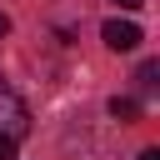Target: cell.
Listing matches in <instances>:
<instances>
[{
  "instance_id": "cell-1",
  "label": "cell",
  "mask_w": 160,
  "mask_h": 160,
  "mask_svg": "<svg viewBox=\"0 0 160 160\" xmlns=\"http://www.w3.org/2000/svg\"><path fill=\"white\" fill-rule=\"evenodd\" d=\"M0 135H10V140H25V135H30V110H25V100L5 85V75H0Z\"/></svg>"
},
{
  "instance_id": "cell-2",
  "label": "cell",
  "mask_w": 160,
  "mask_h": 160,
  "mask_svg": "<svg viewBox=\"0 0 160 160\" xmlns=\"http://www.w3.org/2000/svg\"><path fill=\"white\" fill-rule=\"evenodd\" d=\"M100 35H105V45H110V50H135V45L145 40L135 20H105V25H100Z\"/></svg>"
},
{
  "instance_id": "cell-3",
  "label": "cell",
  "mask_w": 160,
  "mask_h": 160,
  "mask_svg": "<svg viewBox=\"0 0 160 160\" xmlns=\"http://www.w3.org/2000/svg\"><path fill=\"white\" fill-rule=\"evenodd\" d=\"M110 115H115V120H140V100L115 95V100H110Z\"/></svg>"
},
{
  "instance_id": "cell-4",
  "label": "cell",
  "mask_w": 160,
  "mask_h": 160,
  "mask_svg": "<svg viewBox=\"0 0 160 160\" xmlns=\"http://www.w3.org/2000/svg\"><path fill=\"white\" fill-rule=\"evenodd\" d=\"M155 75H160V65H155V60H145V65H140V75H135V80H140V90H155Z\"/></svg>"
},
{
  "instance_id": "cell-5",
  "label": "cell",
  "mask_w": 160,
  "mask_h": 160,
  "mask_svg": "<svg viewBox=\"0 0 160 160\" xmlns=\"http://www.w3.org/2000/svg\"><path fill=\"white\" fill-rule=\"evenodd\" d=\"M15 145H20V140H10V135H0V160H15Z\"/></svg>"
},
{
  "instance_id": "cell-6",
  "label": "cell",
  "mask_w": 160,
  "mask_h": 160,
  "mask_svg": "<svg viewBox=\"0 0 160 160\" xmlns=\"http://www.w3.org/2000/svg\"><path fill=\"white\" fill-rule=\"evenodd\" d=\"M115 5H120V10H140L145 0H115Z\"/></svg>"
},
{
  "instance_id": "cell-7",
  "label": "cell",
  "mask_w": 160,
  "mask_h": 160,
  "mask_svg": "<svg viewBox=\"0 0 160 160\" xmlns=\"http://www.w3.org/2000/svg\"><path fill=\"white\" fill-rule=\"evenodd\" d=\"M135 160H160V150H140V155H135Z\"/></svg>"
},
{
  "instance_id": "cell-8",
  "label": "cell",
  "mask_w": 160,
  "mask_h": 160,
  "mask_svg": "<svg viewBox=\"0 0 160 160\" xmlns=\"http://www.w3.org/2000/svg\"><path fill=\"white\" fill-rule=\"evenodd\" d=\"M0 35H10V15H0Z\"/></svg>"
}]
</instances>
